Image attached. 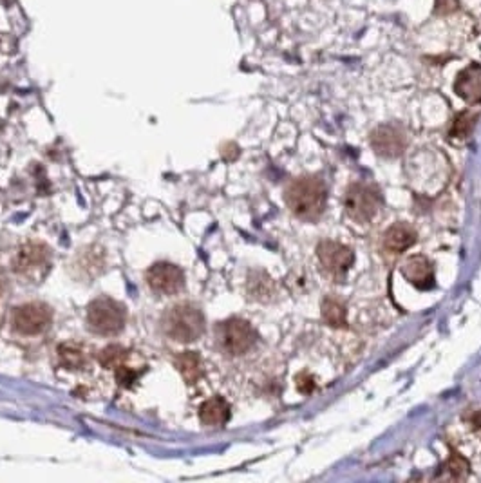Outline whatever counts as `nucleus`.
Listing matches in <instances>:
<instances>
[{
    "label": "nucleus",
    "mask_w": 481,
    "mask_h": 483,
    "mask_svg": "<svg viewBox=\"0 0 481 483\" xmlns=\"http://www.w3.org/2000/svg\"><path fill=\"white\" fill-rule=\"evenodd\" d=\"M371 147L378 156L396 158L405 150V136L393 125H380L378 129L373 130Z\"/></svg>",
    "instance_id": "9"
},
{
    "label": "nucleus",
    "mask_w": 481,
    "mask_h": 483,
    "mask_svg": "<svg viewBox=\"0 0 481 483\" xmlns=\"http://www.w3.org/2000/svg\"><path fill=\"white\" fill-rule=\"evenodd\" d=\"M315 388V380L311 375L308 373H300L299 377H297V389H299L300 393H304V395H308V393L313 391Z\"/></svg>",
    "instance_id": "19"
},
{
    "label": "nucleus",
    "mask_w": 481,
    "mask_h": 483,
    "mask_svg": "<svg viewBox=\"0 0 481 483\" xmlns=\"http://www.w3.org/2000/svg\"><path fill=\"white\" fill-rule=\"evenodd\" d=\"M447 471H449V474H451V478H454V480L465 478V474L469 473V462L463 458L462 455L454 453V455L451 456V460H449Z\"/></svg>",
    "instance_id": "18"
},
{
    "label": "nucleus",
    "mask_w": 481,
    "mask_h": 483,
    "mask_svg": "<svg viewBox=\"0 0 481 483\" xmlns=\"http://www.w3.org/2000/svg\"><path fill=\"white\" fill-rule=\"evenodd\" d=\"M478 121V112H471V110H463L456 116L453 127H451V139H465L471 136L472 129Z\"/></svg>",
    "instance_id": "17"
},
{
    "label": "nucleus",
    "mask_w": 481,
    "mask_h": 483,
    "mask_svg": "<svg viewBox=\"0 0 481 483\" xmlns=\"http://www.w3.org/2000/svg\"><path fill=\"white\" fill-rule=\"evenodd\" d=\"M127 321V311L119 302L109 297H100L87 308V322L91 330L100 335H115L124 330Z\"/></svg>",
    "instance_id": "3"
},
{
    "label": "nucleus",
    "mask_w": 481,
    "mask_h": 483,
    "mask_svg": "<svg viewBox=\"0 0 481 483\" xmlns=\"http://www.w3.org/2000/svg\"><path fill=\"white\" fill-rule=\"evenodd\" d=\"M221 348L230 355H243L255 344L257 335L246 321L243 319H230L219 326Z\"/></svg>",
    "instance_id": "5"
},
{
    "label": "nucleus",
    "mask_w": 481,
    "mask_h": 483,
    "mask_svg": "<svg viewBox=\"0 0 481 483\" xmlns=\"http://www.w3.org/2000/svg\"><path fill=\"white\" fill-rule=\"evenodd\" d=\"M344 206H346V212L351 219H355L357 223H369L380 210L382 196L380 192L371 185L355 183L346 192Z\"/></svg>",
    "instance_id": "4"
},
{
    "label": "nucleus",
    "mask_w": 481,
    "mask_h": 483,
    "mask_svg": "<svg viewBox=\"0 0 481 483\" xmlns=\"http://www.w3.org/2000/svg\"><path fill=\"white\" fill-rule=\"evenodd\" d=\"M322 317L329 326L333 328H344L346 326V306L342 301L335 297H326L322 302Z\"/></svg>",
    "instance_id": "16"
},
{
    "label": "nucleus",
    "mask_w": 481,
    "mask_h": 483,
    "mask_svg": "<svg viewBox=\"0 0 481 483\" xmlns=\"http://www.w3.org/2000/svg\"><path fill=\"white\" fill-rule=\"evenodd\" d=\"M176 366L188 384H194L203 375V362L195 351H183L176 357Z\"/></svg>",
    "instance_id": "15"
},
{
    "label": "nucleus",
    "mask_w": 481,
    "mask_h": 483,
    "mask_svg": "<svg viewBox=\"0 0 481 483\" xmlns=\"http://www.w3.org/2000/svg\"><path fill=\"white\" fill-rule=\"evenodd\" d=\"M456 0H436V11L442 14L451 13L453 10H456Z\"/></svg>",
    "instance_id": "20"
},
{
    "label": "nucleus",
    "mask_w": 481,
    "mask_h": 483,
    "mask_svg": "<svg viewBox=\"0 0 481 483\" xmlns=\"http://www.w3.org/2000/svg\"><path fill=\"white\" fill-rule=\"evenodd\" d=\"M402 273L418 290H431V288H434L433 264L424 255H413V257L407 259L402 264Z\"/></svg>",
    "instance_id": "10"
},
{
    "label": "nucleus",
    "mask_w": 481,
    "mask_h": 483,
    "mask_svg": "<svg viewBox=\"0 0 481 483\" xmlns=\"http://www.w3.org/2000/svg\"><path fill=\"white\" fill-rule=\"evenodd\" d=\"M199 418L205 426L217 427L224 426L230 418V406L226 404V400L215 397L206 400L203 406H201Z\"/></svg>",
    "instance_id": "13"
},
{
    "label": "nucleus",
    "mask_w": 481,
    "mask_h": 483,
    "mask_svg": "<svg viewBox=\"0 0 481 483\" xmlns=\"http://www.w3.org/2000/svg\"><path fill=\"white\" fill-rule=\"evenodd\" d=\"M51 310L40 302H29L24 306H19L13 313L14 330L24 335H39L46 331L51 324Z\"/></svg>",
    "instance_id": "6"
},
{
    "label": "nucleus",
    "mask_w": 481,
    "mask_h": 483,
    "mask_svg": "<svg viewBox=\"0 0 481 483\" xmlns=\"http://www.w3.org/2000/svg\"><path fill=\"white\" fill-rule=\"evenodd\" d=\"M163 326H165L167 335L177 342H192L203 335L205 319L195 306L179 304L167 311V315L163 319Z\"/></svg>",
    "instance_id": "2"
},
{
    "label": "nucleus",
    "mask_w": 481,
    "mask_h": 483,
    "mask_svg": "<svg viewBox=\"0 0 481 483\" xmlns=\"http://www.w3.org/2000/svg\"><path fill=\"white\" fill-rule=\"evenodd\" d=\"M48 264V254L39 244H28L20 250L17 257V270L22 273H31L33 270H39L40 266Z\"/></svg>",
    "instance_id": "14"
},
{
    "label": "nucleus",
    "mask_w": 481,
    "mask_h": 483,
    "mask_svg": "<svg viewBox=\"0 0 481 483\" xmlns=\"http://www.w3.org/2000/svg\"><path fill=\"white\" fill-rule=\"evenodd\" d=\"M454 91L469 103H481V66L471 63L454 81Z\"/></svg>",
    "instance_id": "11"
},
{
    "label": "nucleus",
    "mask_w": 481,
    "mask_h": 483,
    "mask_svg": "<svg viewBox=\"0 0 481 483\" xmlns=\"http://www.w3.org/2000/svg\"><path fill=\"white\" fill-rule=\"evenodd\" d=\"M317 255H319L320 264L324 266L326 272H329L335 277L344 275L351 268L353 261H355L353 250L348 248L346 244L335 243V241H322L317 248Z\"/></svg>",
    "instance_id": "7"
},
{
    "label": "nucleus",
    "mask_w": 481,
    "mask_h": 483,
    "mask_svg": "<svg viewBox=\"0 0 481 483\" xmlns=\"http://www.w3.org/2000/svg\"><path fill=\"white\" fill-rule=\"evenodd\" d=\"M290 210L304 221H317L324 212L326 187L319 177H299L286 188Z\"/></svg>",
    "instance_id": "1"
},
{
    "label": "nucleus",
    "mask_w": 481,
    "mask_h": 483,
    "mask_svg": "<svg viewBox=\"0 0 481 483\" xmlns=\"http://www.w3.org/2000/svg\"><path fill=\"white\" fill-rule=\"evenodd\" d=\"M147 282L156 293L172 295V293L179 292L183 288L185 275H183L181 268H177L176 264L156 263L148 268Z\"/></svg>",
    "instance_id": "8"
},
{
    "label": "nucleus",
    "mask_w": 481,
    "mask_h": 483,
    "mask_svg": "<svg viewBox=\"0 0 481 483\" xmlns=\"http://www.w3.org/2000/svg\"><path fill=\"white\" fill-rule=\"evenodd\" d=\"M416 241V232L405 223H396L384 235V246L393 254H402Z\"/></svg>",
    "instance_id": "12"
}]
</instances>
